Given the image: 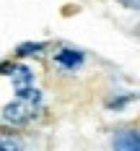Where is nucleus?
<instances>
[{
	"mask_svg": "<svg viewBox=\"0 0 140 151\" xmlns=\"http://www.w3.org/2000/svg\"><path fill=\"white\" fill-rule=\"evenodd\" d=\"M42 104H44V96L39 89H26V91H18L8 104L0 109V120L5 125H13V128H23L29 125L34 117H39L42 112Z\"/></svg>",
	"mask_w": 140,
	"mask_h": 151,
	"instance_id": "nucleus-1",
	"label": "nucleus"
},
{
	"mask_svg": "<svg viewBox=\"0 0 140 151\" xmlns=\"http://www.w3.org/2000/svg\"><path fill=\"white\" fill-rule=\"evenodd\" d=\"M8 78H11V83H13V91H16V94L34 86V70H31L29 65H23V63H13V68H11Z\"/></svg>",
	"mask_w": 140,
	"mask_h": 151,
	"instance_id": "nucleus-4",
	"label": "nucleus"
},
{
	"mask_svg": "<svg viewBox=\"0 0 140 151\" xmlns=\"http://www.w3.org/2000/svg\"><path fill=\"white\" fill-rule=\"evenodd\" d=\"M138 34H140V26H138Z\"/></svg>",
	"mask_w": 140,
	"mask_h": 151,
	"instance_id": "nucleus-10",
	"label": "nucleus"
},
{
	"mask_svg": "<svg viewBox=\"0 0 140 151\" xmlns=\"http://www.w3.org/2000/svg\"><path fill=\"white\" fill-rule=\"evenodd\" d=\"M119 5H124V8H130V11H140V0H117Z\"/></svg>",
	"mask_w": 140,
	"mask_h": 151,
	"instance_id": "nucleus-8",
	"label": "nucleus"
},
{
	"mask_svg": "<svg viewBox=\"0 0 140 151\" xmlns=\"http://www.w3.org/2000/svg\"><path fill=\"white\" fill-rule=\"evenodd\" d=\"M0 151H21V141L11 133H0Z\"/></svg>",
	"mask_w": 140,
	"mask_h": 151,
	"instance_id": "nucleus-7",
	"label": "nucleus"
},
{
	"mask_svg": "<svg viewBox=\"0 0 140 151\" xmlns=\"http://www.w3.org/2000/svg\"><path fill=\"white\" fill-rule=\"evenodd\" d=\"M135 99H140V94H135Z\"/></svg>",
	"mask_w": 140,
	"mask_h": 151,
	"instance_id": "nucleus-9",
	"label": "nucleus"
},
{
	"mask_svg": "<svg viewBox=\"0 0 140 151\" xmlns=\"http://www.w3.org/2000/svg\"><path fill=\"white\" fill-rule=\"evenodd\" d=\"M52 58H55V65L62 68V70H68V73L80 70V68H83V63H86L83 50H78V47H60Z\"/></svg>",
	"mask_w": 140,
	"mask_h": 151,
	"instance_id": "nucleus-2",
	"label": "nucleus"
},
{
	"mask_svg": "<svg viewBox=\"0 0 140 151\" xmlns=\"http://www.w3.org/2000/svg\"><path fill=\"white\" fill-rule=\"evenodd\" d=\"M47 50V42H21L16 47V58H31V55H39Z\"/></svg>",
	"mask_w": 140,
	"mask_h": 151,
	"instance_id": "nucleus-5",
	"label": "nucleus"
},
{
	"mask_svg": "<svg viewBox=\"0 0 140 151\" xmlns=\"http://www.w3.org/2000/svg\"><path fill=\"white\" fill-rule=\"evenodd\" d=\"M132 99H135V94H119V96H112V99L107 102V109H112V112H114V109H117V112H122Z\"/></svg>",
	"mask_w": 140,
	"mask_h": 151,
	"instance_id": "nucleus-6",
	"label": "nucleus"
},
{
	"mask_svg": "<svg viewBox=\"0 0 140 151\" xmlns=\"http://www.w3.org/2000/svg\"><path fill=\"white\" fill-rule=\"evenodd\" d=\"M112 151H140L138 128H117L112 133Z\"/></svg>",
	"mask_w": 140,
	"mask_h": 151,
	"instance_id": "nucleus-3",
	"label": "nucleus"
}]
</instances>
